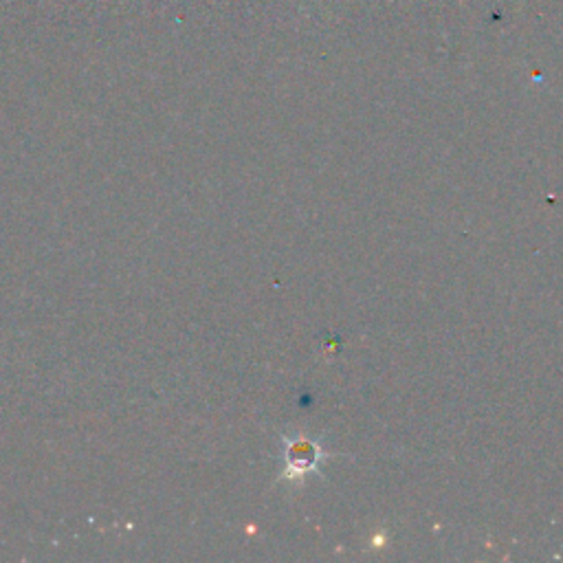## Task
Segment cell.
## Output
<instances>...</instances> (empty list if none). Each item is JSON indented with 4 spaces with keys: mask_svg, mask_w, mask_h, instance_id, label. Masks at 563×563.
<instances>
[{
    "mask_svg": "<svg viewBox=\"0 0 563 563\" xmlns=\"http://www.w3.org/2000/svg\"><path fill=\"white\" fill-rule=\"evenodd\" d=\"M315 458H317L315 447H313L311 443H298V445H293V449L289 452L290 467H299V464H302V471L311 469L313 462H315Z\"/></svg>",
    "mask_w": 563,
    "mask_h": 563,
    "instance_id": "obj_1",
    "label": "cell"
}]
</instances>
